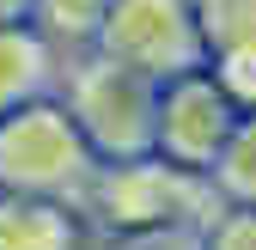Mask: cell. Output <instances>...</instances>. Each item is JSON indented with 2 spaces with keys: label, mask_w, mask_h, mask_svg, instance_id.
<instances>
[{
  "label": "cell",
  "mask_w": 256,
  "mask_h": 250,
  "mask_svg": "<svg viewBox=\"0 0 256 250\" xmlns=\"http://www.w3.org/2000/svg\"><path fill=\"white\" fill-rule=\"evenodd\" d=\"M226 140V110H220L214 92H183L171 104V146L183 159H208V152Z\"/></svg>",
  "instance_id": "6da1fadb"
},
{
  "label": "cell",
  "mask_w": 256,
  "mask_h": 250,
  "mask_svg": "<svg viewBox=\"0 0 256 250\" xmlns=\"http://www.w3.org/2000/svg\"><path fill=\"white\" fill-rule=\"evenodd\" d=\"M226 183H232V196L256 202V122L226 140Z\"/></svg>",
  "instance_id": "7a4b0ae2"
},
{
  "label": "cell",
  "mask_w": 256,
  "mask_h": 250,
  "mask_svg": "<svg viewBox=\"0 0 256 250\" xmlns=\"http://www.w3.org/2000/svg\"><path fill=\"white\" fill-rule=\"evenodd\" d=\"M220 250H256V214H244V220H232L220 232Z\"/></svg>",
  "instance_id": "3957f363"
}]
</instances>
